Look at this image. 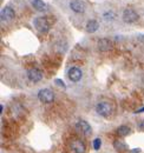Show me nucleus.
I'll return each mask as SVG.
<instances>
[{"label": "nucleus", "mask_w": 144, "mask_h": 153, "mask_svg": "<svg viewBox=\"0 0 144 153\" xmlns=\"http://www.w3.org/2000/svg\"><path fill=\"white\" fill-rule=\"evenodd\" d=\"M34 24V27L37 28V31H39L40 33H47L49 32V28H50V25H49V21L46 18H43V17H38L33 21Z\"/></svg>", "instance_id": "1"}, {"label": "nucleus", "mask_w": 144, "mask_h": 153, "mask_svg": "<svg viewBox=\"0 0 144 153\" xmlns=\"http://www.w3.org/2000/svg\"><path fill=\"white\" fill-rule=\"evenodd\" d=\"M38 98L41 102L44 104H50L54 100V93L50 90V88H44L40 90L38 93Z\"/></svg>", "instance_id": "2"}, {"label": "nucleus", "mask_w": 144, "mask_h": 153, "mask_svg": "<svg viewBox=\"0 0 144 153\" xmlns=\"http://www.w3.org/2000/svg\"><path fill=\"white\" fill-rule=\"evenodd\" d=\"M96 111H97L98 114L104 115V117H109V115L112 113V107H111V105L109 102L103 101V102H99L96 106Z\"/></svg>", "instance_id": "3"}, {"label": "nucleus", "mask_w": 144, "mask_h": 153, "mask_svg": "<svg viewBox=\"0 0 144 153\" xmlns=\"http://www.w3.org/2000/svg\"><path fill=\"white\" fill-rule=\"evenodd\" d=\"M123 20L125 22H128V24H132V22H135V21L138 20V14L134 10L126 8L125 11L123 12Z\"/></svg>", "instance_id": "4"}, {"label": "nucleus", "mask_w": 144, "mask_h": 153, "mask_svg": "<svg viewBox=\"0 0 144 153\" xmlns=\"http://www.w3.org/2000/svg\"><path fill=\"white\" fill-rule=\"evenodd\" d=\"M70 149L73 153H85V150H86L85 144L82 140H78V139L73 140L70 144Z\"/></svg>", "instance_id": "5"}, {"label": "nucleus", "mask_w": 144, "mask_h": 153, "mask_svg": "<svg viewBox=\"0 0 144 153\" xmlns=\"http://www.w3.org/2000/svg\"><path fill=\"white\" fill-rule=\"evenodd\" d=\"M14 17H16V12H14V10L12 7L7 6V7L2 8V11H1V20L2 21L8 22V21L14 19Z\"/></svg>", "instance_id": "6"}, {"label": "nucleus", "mask_w": 144, "mask_h": 153, "mask_svg": "<svg viewBox=\"0 0 144 153\" xmlns=\"http://www.w3.org/2000/svg\"><path fill=\"white\" fill-rule=\"evenodd\" d=\"M70 8L76 13H83L85 11V4L82 0H72L70 2Z\"/></svg>", "instance_id": "7"}, {"label": "nucleus", "mask_w": 144, "mask_h": 153, "mask_svg": "<svg viewBox=\"0 0 144 153\" xmlns=\"http://www.w3.org/2000/svg\"><path fill=\"white\" fill-rule=\"evenodd\" d=\"M68 76H69L71 81L77 82V81H79V80L82 79L83 73H82V71H80L78 67H71V68L69 70V72H68Z\"/></svg>", "instance_id": "8"}, {"label": "nucleus", "mask_w": 144, "mask_h": 153, "mask_svg": "<svg viewBox=\"0 0 144 153\" xmlns=\"http://www.w3.org/2000/svg\"><path fill=\"white\" fill-rule=\"evenodd\" d=\"M27 76H28V79H30L31 81H33V82H39V81L43 79V73H41L39 70H37V68H30V70L27 71Z\"/></svg>", "instance_id": "9"}, {"label": "nucleus", "mask_w": 144, "mask_h": 153, "mask_svg": "<svg viewBox=\"0 0 144 153\" xmlns=\"http://www.w3.org/2000/svg\"><path fill=\"white\" fill-rule=\"evenodd\" d=\"M97 46H98V50L99 51H103V52H106V51L112 50V42L109 39H100L98 41Z\"/></svg>", "instance_id": "10"}, {"label": "nucleus", "mask_w": 144, "mask_h": 153, "mask_svg": "<svg viewBox=\"0 0 144 153\" xmlns=\"http://www.w3.org/2000/svg\"><path fill=\"white\" fill-rule=\"evenodd\" d=\"M77 127H78L84 134H86V135L91 133V126L86 121H84V120H80V121L77 124Z\"/></svg>", "instance_id": "11"}, {"label": "nucleus", "mask_w": 144, "mask_h": 153, "mask_svg": "<svg viewBox=\"0 0 144 153\" xmlns=\"http://www.w3.org/2000/svg\"><path fill=\"white\" fill-rule=\"evenodd\" d=\"M98 27H99V24L96 20H89L86 24V31L89 33H94L98 30Z\"/></svg>", "instance_id": "12"}, {"label": "nucleus", "mask_w": 144, "mask_h": 153, "mask_svg": "<svg viewBox=\"0 0 144 153\" xmlns=\"http://www.w3.org/2000/svg\"><path fill=\"white\" fill-rule=\"evenodd\" d=\"M32 6L34 7V10L39 11V12L46 11V4L43 0H33L32 1Z\"/></svg>", "instance_id": "13"}, {"label": "nucleus", "mask_w": 144, "mask_h": 153, "mask_svg": "<svg viewBox=\"0 0 144 153\" xmlns=\"http://www.w3.org/2000/svg\"><path fill=\"white\" fill-rule=\"evenodd\" d=\"M129 133H130V128H129L128 126L122 125V126H119V127L117 128V134L121 135V137H125V135H128Z\"/></svg>", "instance_id": "14"}, {"label": "nucleus", "mask_w": 144, "mask_h": 153, "mask_svg": "<svg viewBox=\"0 0 144 153\" xmlns=\"http://www.w3.org/2000/svg\"><path fill=\"white\" fill-rule=\"evenodd\" d=\"M115 149L117 151L122 152V151H125L126 150V145L124 143H121V141H115Z\"/></svg>", "instance_id": "15"}, {"label": "nucleus", "mask_w": 144, "mask_h": 153, "mask_svg": "<svg viewBox=\"0 0 144 153\" xmlns=\"http://www.w3.org/2000/svg\"><path fill=\"white\" fill-rule=\"evenodd\" d=\"M100 145H102V140H100L99 138H97V139H94V140L92 141V147H93L96 151L100 149Z\"/></svg>", "instance_id": "16"}, {"label": "nucleus", "mask_w": 144, "mask_h": 153, "mask_svg": "<svg viewBox=\"0 0 144 153\" xmlns=\"http://www.w3.org/2000/svg\"><path fill=\"white\" fill-rule=\"evenodd\" d=\"M54 84L58 85V86H60V87H63V88H65V84H64L60 79H56V80H54Z\"/></svg>", "instance_id": "17"}, {"label": "nucleus", "mask_w": 144, "mask_h": 153, "mask_svg": "<svg viewBox=\"0 0 144 153\" xmlns=\"http://www.w3.org/2000/svg\"><path fill=\"white\" fill-rule=\"evenodd\" d=\"M131 153H141V150H138V149H135V150H132Z\"/></svg>", "instance_id": "18"}, {"label": "nucleus", "mask_w": 144, "mask_h": 153, "mask_svg": "<svg viewBox=\"0 0 144 153\" xmlns=\"http://www.w3.org/2000/svg\"><path fill=\"white\" fill-rule=\"evenodd\" d=\"M141 112H144V107H142V108H140V110L136 111V113H141Z\"/></svg>", "instance_id": "19"}]
</instances>
